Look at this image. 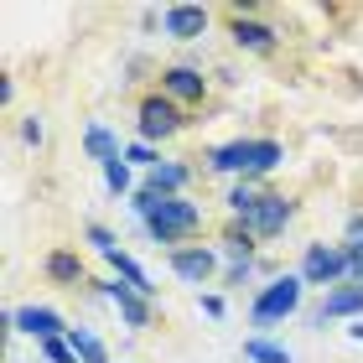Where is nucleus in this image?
I'll use <instances>...</instances> for the list:
<instances>
[{"label":"nucleus","mask_w":363,"mask_h":363,"mask_svg":"<svg viewBox=\"0 0 363 363\" xmlns=\"http://www.w3.org/2000/svg\"><path fill=\"white\" fill-rule=\"evenodd\" d=\"M348 239H363V213H353V218H348Z\"/></svg>","instance_id":"28"},{"label":"nucleus","mask_w":363,"mask_h":363,"mask_svg":"<svg viewBox=\"0 0 363 363\" xmlns=\"http://www.w3.org/2000/svg\"><path fill=\"white\" fill-rule=\"evenodd\" d=\"M280 161H286V145H280V140L239 135V140L213 145V151H208V172H218V177H239V182H255V177L275 172Z\"/></svg>","instance_id":"2"},{"label":"nucleus","mask_w":363,"mask_h":363,"mask_svg":"<svg viewBox=\"0 0 363 363\" xmlns=\"http://www.w3.org/2000/svg\"><path fill=\"white\" fill-rule=\"evenodd\" d=\"M208 21H213L208 6H167L161 11V31H167L172 42H197L208 31Z\"/></svg>","instance_id":"9"},{"label":"nucleus","mask_w":363,"mask_h":363,"mask_svg":"<svg viewBox=\"0 0 363 363\" xmlns=\"http://www.w3.org/2000/svg\"><path fill=\"white\" fill-rule=\"evenodd\" d=\"M296 218V203L286 192H265V203H259L250 218H239V228L250 239H275V234H286V223Z\"/></svg>","instance_id":"6"},{"label":"nucleus","mask_w":363,"mask_h":363,"mask_svg":"<svg viewBox=\"0 0 363 363\" xmlns=\"http://www.w3.org/2000/svg\"><path fill=\"white\" fill-rule=\"evenodd\" d=\"M172 270L187 280V286H208L213 270H218V250H203V244H182V250H172Z\"/></svg>","instance_id":"10"},{"label":"nucleus","mask_w":363,"mask_h":363,"mask_svg":"<svg viewBox=\"0 0 363 363\" xmlns=\"http://www.w3.org/2000/svg\"><path fill=\"white\" fill-rule=\"evenodd\" d=\"M84 151L99 161V167H109V161H120V156H125V151H120V140H114V130H104V125H89Z\"/></svg>","instance_id":"18"},{"label":"nucleus","mask_w":363,"mask_h":363,"mask_svg":"<svg viewBox=\"0 0 363 363\" xmlns=\"http://www.w3.org/2000/svg\"><path fill=\"white\" fill-rule=\"evenodd\" d=\"M161 94H167L172 104H203L208 78H203V68H192V62H172V68H161Z\"/></svg>","instance_id":"7"},{"label":"nucleus","mask_w":363,"mask_h":363,"mask_svg":"<svg viewBox=\"0 0 363 363\" xmlns=\"http://www.w3.org/2000/svg\"><path fill=\"white\" fill-rule=\"evenodd\" d=\"M306 280V286H322V291H333L348 280V250L342 244H306V255H301V270H296Z\"/></svg>","instance_id":"4"},{"label":"nucleus","mask_w":363,"mask_h":363,"mask_svg":"<svg viewBox=\"0 0 363 363\" xmlns=\"http://www.w3.org/2000/svg\"><path fill=\"white\" fill-rule=\"evenodd\" d=\"M218 255L228 259V280H234V286H239V280L255 270V239L244 234L239 223H234V228H228V234L218 239Z\"/></svg>","instance_id":"13"},{"label":"nucleus","mask_w":363,"mask_h":363,"mask_svg":"<svg viewBox=\"0 0 363 363\" xmlns=\"http://www.w3.org/2000/svg\"><path fill=\"white\" fill-rule=\"evenodd\" d=\"M125 161H135V167H161V156H156V145H145V140H135V145H125Z\"/></svg>","instance_id":"23"},{"label":"nucleus","mask_w":363,"mask_h":363,"mask_svg":"<svg viewBox=\"0 0 363 363\" xmlns=\"http://www.w3.org/2000/svg\"><path fill=\"white\" fill-rule=\"evenodd\" d=\"M228 37H234V47H244V52H259V57L280 47V31H270L265 21H250V16H239V11L228 16Z\"/></svg>","instance_id":"11"},{"label":"nucleus","mask_w":363,"mask_h":363,"mask_svg":"<svg viewBox=\"0 0 363 363\" xmlns=\"http://www.w3.org/2000/svg\"><path fill=\"white\" fill-rule=\"evenodd\" d=\"M187 167H182V161H161V167L145 177V187H151L156 197H182V187H187Z\"/></svg>","instance_id":"16"},{"label":"nucleus","mask_w":363,"mask_h":363,"mask_svg":"<svg viewBox=\"0 0 363 363\" xmlns=\"http://www.w3.org/2000/svg\"><path fill=\"white\" fill-rule=\"evenodd\" d=\"M109 270H114V280H125V286H135V291L145 296V301H151V296H156L151 275H145V270H140V265H135V259H130L125 250H114V255H109Z\"/></svg>","instance_id":"17"},{"label":"nucleus","mask_w":363,"mask_h":363,"mask_svg":"<svg viewBox=\"0 0 363 363\" xmlns=\"http://www.w3.org/2000/svg\"><path fill=\"white\" fill-rule=\"evenodd\" d=\"M42 135H47V130H42V120H37V114H31V120L21 125V140H26V145H42Z\"/></svg>","instance_id":"26"},{"label":"nucleus","mask_w":363,"mask_h":363,"mask_svg":"<svg viewBox=\"0 0 363 363\" xmlns=\"http://www.w3.org/2000/svg\"><path fill=\"white\" fill-rule=\"evenodd\" d=\"M301 296H306V280L301 275H275L265 291L255 296V306H250V317L259 327H275V322H286L301 311Z\"/></svg>","instance_id":"3"},{"label":"nucleus","mask_w":363,"mask_h":363,"mask_svg":"<svg viewBox=\"0 0 363 363\" xmlns=\"http://www.w3.org/2000/svg\"><path fill=\"white\" fill-rule=\"evenodd\" d=\"M89 244H94V250H99V255H104V259H109L114 250H120V244H114V234H109V228H104V223H89Z\"/></svg>","instance_id":"24"},{"label":"nucleus","mask_w":363,"mask_h":363,"mask_svg":"<svg viewBox=\"0 0 363 363\" xmlns=\"http://www.w3.org/2000/svg\"><path fill=\"white\" fill-rule=\"evenodd\" d=\"M104 187H109L114 197H135V182H130V161H125V156L104 167Z\"/></svg>","instance_id":"22"},{"label":"nucleus","mask_w":363,"mask_h":363,"mask_svg":"<svg viewBox=\"0 0 363 363\" xmlns=\"http://www.w3.org/2000/svg\"><path fill=\"white\" fill-rule=\"evenodd\" d=\"M42 358H47V363H78V358H73V348H68V337L42 342Z\"/></svg>","instance_id":"25"},{"label":"nucleus","mask_w":363,"mask_h":363,"mask_svg":"<svg viewBox=\"0 0 363 363\" xmlns=\"http://www.w3.org/2000/svg\"><path fill=\"white\" fill-rule=\"evenodd\" d=\"M130 213L140 218V228L156 244H172V250H182V239L203 228V208H197V203H187V197H156L151 187H135Z\"/></svg>","instance_id":"1"},{"label":"nucleus","mask_w":363,"mask_h":363,"mask_svg":"<svg viewBox=\"0 0 363 363\" xmlns=\"http://www.w3.org/2000/svg\"><path fill=\"white\" fill-rule=\"evenodd\" d=\"M42 270H47V275H52V280H57V286H73V291H78V286H84V259H78L73 250H52V255H47V259H42Z\"/></svg>","instance_id":"15"},{"label":"nucleus","mask_w":363,"mask_h":363,"mask_svg":"<svg viewBox=\"0 0 363 363\" xmlns=\"http://www.w3.org/2000/svg\"><path fill=\"white\" fill-rule=\"evenodd\" d=\"M244 358L250 363H291V348L286 342H270V337H250L244 342Z\"/></svg>","instance_id":"21"},{"label":"nucleus","mask_w":363,"mask_h":363,"mask_svg":"<svg viewBox=\"0 0 363 363\" xmlns=\"http://www.w3.org/2000/svg\"><path fill=\"white\" fill-rule=\"evenodd\" d=\"M68 348H73V358H78V363H109L104 342H99L89 327H73V333H68Z\"/></svg>","instance_id":"20"},{"label":"nucleus","mask_w":363,"mask_h":363,"mask_svg":"<svg viewBox=\"0 0 363 363\" xmlns=\"http://www.w3.org/2000/svg\"><path fill=\"white\" fill-rule=\"evenodd\" d=\"M259 203H265V187H259V182H234V187H228V213H234V223L250 218Z\"/></svg>","instance_id":"19"},{"label":"nucleus","mask_w":363,"mask_h":363,"mask_svg":"<svg viewBox=\"0 0 363 363\" xmlns=\"http://www.w3.org/2000/svg\"><path fill=\"white\" fill-rule=\"evenodd\" d=\"M348 337H353V342H363V322H353V327H348Z\"/></svg>","instance_id":"29"},{"label":"nucleus","mask_w":363,"mask_h":363,"mask_svg":"<svg viewBox=\"0 0 363 363\" xmlns=\"http://www.w3.org/2000/svg\"><path fill=\"white\" fill-rule=\"evenodd\" d=\"M203 311L208 317H223V296H203Z\"/></svg>","instance_id":"27"},{"label":"nucleus","mask_w":363,"mask_h":363,"mask_svg":"<svg viewBox=\"0 0 363 363\" xmlns=\"http://www.w3.org/2000/svg\"><path fill=\"white\" fill-rule=\"evenodd\" d=\"M333 317L363 322V286H333V291L322 296V306L311 311V322H333Z\"/></svg>","instance_id":"14"},{"label":"nucleus","mask_w":363,"mask_h":363,"mask_svg":"<svg viewBox=\"0 0 363 363\" xmlns=\"http://www.w3.org/2000/svg\"><path fill=\"white\" fill-rule=\"evenodd\" d=\"M11 327H16V333H26V337H37V342H52V337H68L73 333L52 306H16L11 311Z\"/></svg>","instance_id":"8"},{"label":"nucleus","mask_w":363,"mask_h":363,"mask_svg":"<svg viewBox=\"0 0 363 363\" xmlns=\"http://www.w3.org/2000/svg\"><path fill=\"white\" fill-rule=\"evenodd\" d=\"M182 125H187V120H182V104H172L167 94H145V99H140V109H135V130H140V140H145V145L172 140Z\"/></svg>","instance_id":"5"},{"label":"nucleus","mask_w":363,"mask_h":363,"mask_svg":"<svg viewBox=\"0 0 363 363\" xmlns=\"http://www.w3.org/2000/svg\"><path fill=\"white\" fill-rule=\"evenodd\" d=\"M104 296L120 306L125 327H135V333H140V327H151V301H145L135 286H125V280H104Z\"/></svg>","instance_id":"12"}]
</instances>
